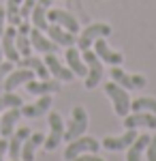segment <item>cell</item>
I'll list each match as a JSON object with an SVG mask.
<instances>
[{"label": "cell", "instance_id": "18", "mask_svg": "<svg viewBox=\"0 0 156 161\" xmlns=\"http://www.w3.org/2000/svg\"><path fill=\"white\" fill-rule=\"evenodd\" d=\"M51 108V95H43L39 101L30 103V105H22V116L26 118H39L43 114H47Z\"/></svg>", "mask_w": 156, "mask_h": 161}, {"label": "cell", "instance_id": "13", "mask_svg": "<svg viewBox=\"0 0 156 161\" xmlns=\"http://www.w3.org/2000/svg\"><path fill=\"white\" fill-rule=\"evenodd\" d=\"M30 80H34V71L19 67V69H15V71H11V73L7 75V80H4V84H2V90H4V92H13L17 86H22V84L30 82Z\"/></svg>", "mask_w": 156, "mask_h": 161}, {"label": "cell", "instance_id": "33", "mask_svg": "<svg viewBox=\"0 0 156 161\" xmlns=\"http://www.w3.org/2000/svg\"><path fill=\"white\" fill-rule=\"evenodd\" d=\"M71 161H105V159H101L94 153H84V155H79V157H75V159H71Z\"/></svg>", "mask_w": 156, "mask_h": 161}, {"label": "cell", "instance_id": "11", "mask_svg": "<svg viewBox=\"0 0 156 161\" xmlns=\"http://www.w3.org/2000/svg\"><path fill=\"white\" fill-rule=\"evenodd\" d=\"M94 54L103 62L111 64V67H120L122 62H124V56H122L120 52L111 50V47L107 45V41H105V37H101V39H96V41H94Z\"/></svg>", "mask_w": 156, "mask_h": 161}, {"label": "cell", "instance_id": "27", "mask_svg": "<svg viewBox=\"0 0 156 161\" xmlns=\"http://www.w3.org/2000/svg\"><path fill=\"white\" fill-rule=\"evenodd\" d=\"M131 110L133 112H150V114H156V99L154 97H139V99L131 101Z\"/></svg>", "mask_w": 156, "mask_h": 161}, {"label": "cell", "instance_id": "17", "mask_svg": "<svg viewBox=\"0 0 156 161\" xmlns=\"http://www.w3.org/2000/svg\"><path fill=\"white\" fill-rule=\"evenodd\" d=\"M49 4H51V0H36L34 9H32V13H30L32 26L39 28V30H43V32H47V28H49V22H47Z\"/></svg>", "mask_w": 156, "mask_h": 161}, {"label": "cell", "instance_id": "15", "mask_svg": "<svg viewBox=\"0 0 156 161\" xmlns=\"http://www.w3.org/2000/svg\"><path fill=\"white\" fill-rule=\"evenodd\" d=\"M30 43H32V47L36 52H43V54H56L58 47H60L49 37H45L43 30H39V28H30Z\"/></svg>", "mask_w": 156, "mask_h": 161}, {"label": "cell", "instance_id": "25", "mask_svg": "<svg viewBox=\"0 0 156 161\" xmlns=\"http://www.w3.org/2000/svg\"><path fill=\"white\" fill-rule=\"evenodd\" d=\"M19 67H24V69H32L34 75H39L41 80H49V69L47 64L41 60V58H34V56H26L19 60Z\"/></svg>", "mask_w": 156, "mask_h": 161}, {"label": "cell", "instance_id": "1", "mask_svg": "<svg viewBox=\"0 0 156 161\" xmlns=\"http://www.w3.org/2000/svg\"><path fill=\"white\" fill-rule=\"evenodd\" d=\"M105 92H107V97L111 99L113 110H116L118 116L124 118L126 114H131V97H128V90L126 88H122L116 82H107L105 84Z\"/></svg>", "mask_w": 156, "mask_h": 161}, {"label": "cell", "instance_id": "2", "mask_svg": "<svg viewBox=\"0 0 156 161\" xmlns=\"http://www.w3.org/2000/svg\"><path fill=\"white\" fill-rule=\"evenodd\" d=\"M86 131H88V112H86L81 105H75V108H73V114H71V123L64 129V137H62V140L73 142L75 137L84 136Z\"/></svg>", "mask_w": 156, "mask_h": 161}, {"label": "cell", "instance_id": "37", "mask_svg": "<svg viewBox=\"0 0 156 161\" xmlns=\"http://www.w3.org/2000/svg\"><path fill=\"white\" fill-rule=\"evenodd\" d=\"M11 161H22V159H11Z\"/></svg>", "mask_w": 156, "mask_h": 161}, {"label": "cell", "instance_id": "3", "mask_svg": "<svg viewBox=\"0 0 156 161\" xmlns=\"http://www.w3.org/2000/svg\"><path fill=\"white\" fill-rule=\"evenodd\" d=\"M84 62L88 64V75H86V88L88 90H92L101 84V80H103V60L96 56L92 50H84Z\"/></svg>", "mask_w": 156, "mask_h": 161}, {"label": "cell", "instance_id": "32", "mask_svg": "<svg viewBox=\"0 0 156 161\" xmlns=\"http://www.w3.org/2000/svg\"><path fill=\"white\" fill-rule=\"evenodd\" d=\"M36 0H24L22 2V19H26V17H30V13H32V9H34Z\"/></svg>", "mask_w": 156, "mask_h": 161}, {"label": "cell", "instance_id": "19", "mask_svg": "<svg viewBox=\"0 0 156 161\" xmlns=\"http://www.w3.org/2000/svg\"><path fill=\"white\" fill-rule=\"evenodd\" d=\"M47 35H49V39H51L54 43H58V45H62V47H71V45H75V43H77L75 35H73V32H69V30H64V28H62V26H58V24H49Z\"/></svg>", "mask_w": 156, "mask_h": 161}, {"label": "cell", "instance_id": "16", "mask_svg": "<svg viewBox=\"0 0 156 161\" xmlns=\"http://www.w3.org/2000/svg\"><path fill=\"white\" fill-rule=\"evenodd\" d=\"M26 90L30 95H39V97L51 95V92L60 90V80H39V82L30 80V82H26Z\"/></svg>", "mask_w": 156, "mask_h": 161}, {"label": "cell", "instance_id": "36", "mask_svg": "<svg viewBox=\"0 0 156 161\" xmlns=\"http://www.w3.org/2000/svg\"><path fill=\"white\" fill-rule=\"evenodd\" d=\"M2 56H4V54H2V45H0V62H2Z\"/></svg>", "mask_w": 156, "mask_h": 161}, {"label": "cell", "instance_id": "14", "mask_svg": "<svg viewBox=\"0 0 156 161\" xmlns=\"http://www.w3.org/2000/svg\"><path fill=\"white\" fill-rule=\"evenodd\" d=\"M45 64H47L49 73L54 75L56 80H60V82H71L73 77H75V73H73L69 67H64L60 60H58V56L56 54H45Z\"/></svg>", "mask_w": 156, "mask_h": 161}, {"label": "cell", "instance_id": "6", "mask_svg": "<svg viewBox=\"0 0 156 161\" xmlns=\"http://www.w3.org/2000/svg\"><path fill=\"white\" fill-rule=\"evenodd\" d=\"M64 137V120L58 112H49V136L45 137V150H56Z\"/></svg>", "mask_w": 156, "mask_h": 161}, {"label": "cell", "instance_id": "28", "mask_svg": "<svg viewBox=\"0 0 156 161\" xmlns=\"http://www.w3.org/2000/svg\"><path fill=\"white\" fill-rule=\"evenodd\" d=\"M15 45H17V52L19 56H32V43H30V32H17L15 37Z\"/></svg>", "mask_w": 156, "mask_h": 161}, {"label": "cell", "instance_id": "9", "mask_svg": "<svg viewBox=\"0 0 156 161\" xmlns=\"http://www.w3.org/2000/svg\"><path fill=\"white\" fill-rule=\"evenodd\" d=\"M124 129H156V114L150 112H133L124 116Z\"/></svg>", "mask_w": 156, "mask_h": 161}, {"label": "cell", "instance_id": "12", "mask_svg": "<svg viewBox=\"0 0 156 161\" xmlns=\"http://www.w3.org/2000/svg\"><path fill=\"white\" fill-rule=\"evenodd\" d=\"M15 37H17V28H15V26L4 28L0 45H2V54L7 56V60L19 62V52H17V45H15Z\"/></svg>", "mask_w": 156, "mask_h": 161}, {"label": "cell", "instance_id": "5", "mask_svg": "<svg viewBox=\"0 0 156 161\" xmlns=\"http://www.w3.org/2000/svg\"><path fill=\"white\" fill-rule=\"evenodd\" d=\"M109 35H111V26H109V24H90L88 28H84L81 35L77 37V47H79L81 52L90 50L96 39L109 37Z\"/></svg>", "mask_w": 156, "mask_h": 161}, {"label": "cell", "instance_id": "23", "mask_svg": "<svg viewBox=\"0 0 156 161\" xmlns=\"http://www.w3.org/2000/svg\"><path fill=\"white\" fill-rule=\"evenodd\" d=\"M66 64H69V69H71L75 75H79V77H86V75H88V64L84 62L79 50H75L73 45L66 50Z\"/></svg>", "mask_w": 156, "mask_h": 161}, {"label": "cell", "instance_id": "26", "mask_svg": "<svg viewBox=\"0 0 156 161\" xmlns=\"http://www.w3.org/2000/svg\"><path fill=\"white\" fill-rule=\"evenodd\" d=\"M22 2L24 0H7V22L15 28L22 24Z\"/></svg>", "mask_w": 156, "mask_h": 161}, {"label": "cell", "instance_id": "21", "mask_svg": "<svg viewBox=\"0 0 156 161\" xmlns=\"http://www.w3.org/2000/svg\"><path fill=\"white\" fill-rule=\"evenodd\" d=\"M43 142H45V136H43V133H30V136L26 137L24 146H22L19 159L22 161H34V153H36V148H39Z\"/></svg>", "mask_w": 156, "mask_h": 161}, {"label": "cell", "instance_id": "24", "mask_svg": "<svg viewBox=\"0 0 156 161\" xmlns=\"http://www.w3.org/2000/svg\"><path fill=\"white\" fill-rule=\"evenodd\" d=\"M150 137L152 136H148V133H139L137 140L126 148V161H141L143 150H145V146H148V142H150Z\"/></svg>", "mask_w": 156, "mask_h": 161}, {"label": "cell", "instance_id": "34", "mask_svg": "<svg viewBox=\"0 0 156 161\" xmlns=\"http://www.w3.org/2000/svg\"><path fill=\"white\" fill-rule=\"evenodd\" d=\"M7 150H9V140H7V137H2V140H0V161H4Z\"/></svg>", "mask_w": 156, "mask_h": 161}, {"label": "cell", "instance_id": "4", "mask_svg": "<svg viewBox=\"0 0 156 161\" xmlns=\"http://www.w3.org/2000/svg\"><path fill=\"white\" fill-rule=\"evenodd\" d=\"M98 148H101L98 140H94L90 136H79V137H75L73 142H69V146L64 150V159L71 161L75 157H79V155H84V153H96Z\"/></svg>", "mask_w": 156, "mask_h": 161}, {"label": "cell", "instance_id": "31", "mask_svg": "<svg viewBox=\"0 0 156 161\" xmlns=\"http://www.w3.org/2000/svg\"><path fill=\"white\" fill-rule=\"evenodd\" d=\"M145 157H148V161H156V136L150 137V142L145 146Z\"/></svg>", "mask_w": 156, "mask_h": 161}, {"label": "cell", "instance_id": "35", "mask_svg": "<svg viewBox=\"0 0 156 161\" xmlns=\"http://www.w3.org/2000/svg\"><path fill=\"white\" fill-rule=\"evenodd\" d=\"M4 22H7V11L0 7V37H2V32H4Z\"/></svg>", "mask_w": 156, "mask_h": 161}, {"label": "cell", "instance_id": "29", "mask_svg": "<svg viewBox=\"0 0 156 161\" xmlns=\"http://www.w3.org/2000/svg\"><path fill=\"white\" fill-rule=\"evenodd\" d=\"M24 105V101L19 95H15V92H4V95H0V112L2 110H9V108H22Z\"/></svg>", "mask_w": 156, "mask_h": 161}, {"label": "cell", "instance_id": "30", "mask_svg": "<svg viewBox=\"0 0 156 161\" xmlns=\"http://www.w3.org/2000/svg\"><path fill=\"white\" fill-rule=\"evenodd\" d=\"M13 64L15 62L7 60V62H0V90H2V84H4V80H7V75L13 71Z\"/></svg>", "mask_w": 156, "mask_h": 161}, {"label": "cell", "instance_id": "10", "mask_svg": "<svg viewBox=\"0 0 156 161\" xmlns=\"http://www.w3.org/2000/svg\"><path fill=\"white\" fill-rule=\"evenodd\" d=\"M47 22L62 26L64 30H69V32H73V35H77V32H79V22H77V19H75L69 11H62V9H51V11H47Z\"/></svg>", "mask_w": 156, "mask_h": 161}, {"label": "cell", "instance_id": "20", "mask_svg": "<svg viewBox=\"0 0 156 161\" xmlns=\"http://www.w3.org/2000/svg\"><path fill=\"white\" fill-rule=\"evenodd\" d=\"M22 116V108H9L7 114L0 118V136L2 137H11L13 129H15V123L19 120Z\"/></svg>", "mask_w": 156, "mask_h": 161}, {"label": "cell", "instance_id": "7", "mask_svg": "<svg viewBox=\"0 0 156 161\" xmlns=\"http://www.w3.org/2000/svg\"><path fill=\"white\" fill-rule=\"evenodd\" d=\"M109 75H111V80H113L116 84H120V86L126 88V90L143 88L145 84H148V80H145L143 75H128L124 69H120V67H111V69H109Z\"/></svg>", "mask_w": 156, "mask_h": 161}, {"label": "cell", "instance_id": "22", "mask_svg": "<svg viewBox=\"0 0 156 161\" xmlns=\"http://www.w3.org/2000/svg\"><path fill=\"white\" fill-rule=\"evenodd\" d=\"M32 131L28 129V127H22V129H17L15 133L11 136V140H9V157L11 159H19V155H22V146H24V142H26V137L30 136Z\"/></svg>", "mask_w": 156, "mask_h": 161}, {"label": "cell", "instance_id": "8", "mask_svg": "<svg viewBox=\"0 0 156 161\" xmlns=\"http://www.w3.org/2000/svg\"><path fill=\"white\" fill-rule=\"evenodd\" d=\"M137 129H126V133H122V136H107L101 144H103V148L107 150H113V153H120V150H126L131 146L133 142L137 140Z\"/></svg>", "mask_w": 156, "mask_h": 161}]
</instances>
